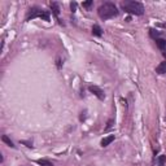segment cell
<instances>
[{"mask_svg":"<svg viewBox=\"0 0 166 166\" xmlns=\"http://www.w3.org/2000/svg\"><path fill=\"white\" fill-rule=\"evenodd\" d=\"M98 12L100 18H103V20H109V18H113L118 15L117 7L113 3H104L103 5H100Z\"/></svg>","mask_w":166,"mask_h":166,"instance_id":"cell-1","label":"cell"},{"mask_svg":"<svg viewBox=\"0 0 166 166\" xmlns=\"http://www.w3.org/2000/svg\"><path fill=\"white\" fill-rule=\"evenodd\" d=\"M121 7H122L124 12L131 13V15L142 16L144 13V5L139 1H122Z\"/></svg>","mask_w":166,"mask_h":166,"instance_id":"cell-2","label":"cell"},{"mask_svg":"<svg viewBox=\"0 0 166 166\" xmlns=\"http://www.w3.org/2000/svg\"><path fill=\"white\" fill-rule=\"evenodd\" d=\"M88 90L91 91V92L93 93V95H96L100 100H104V98H105V93H104V91L101 90L100 87H98V86H90V88Z\"/></svg>","mask_w":166,"mask_h":166,"instance_id":"cell-3","label":"cell"},{"mask_svg":"<svg viewBox=\"0 0 166 166\" xmlns=\"http://www.w3.org/2000/svg\"><path fill=\"white\" fill-rule=\"evenodd\" d=\"M40 13H42V9H39V8H31L29 12V15H27L26 20H30V18H35V17H40Z\"/></svg>","mask_w":166,"mask_h":166,"instance_id":"cell-4","label":"cell"},{"mask_svg":"<svg viewBox=\"0 0 166 166\" xmlns=\"http://www.w3.org/2000/svg\"><path fill=\"white\" fill-rule=\"evenodd\" d=\"M114 140V135H109V136H105L103 140H101V147H108L110 143Z\"/></svg>","mask_w":166,"mask_h":166,"instance_id":"cell-5","label":"cell"},{"mask_svg":"<svg viewBox=\"0 0 166 166\" xmlns=\"http://www.w3.org/2000/svg\"><path fill=\"white\" fill-rule=\"evenodd\" d=\"M156 73H158V74H165L166 73V61L161 62L158 66H157V68H156Z\"/></svg>","mask_w":166,"mask_h":166,"instance_id":"cell-6","label":"cell"},{"mask_svg":"<svg viewBox=\"0 0 166 166\" xmlns=\"http://www.w3.org/2000/svg\"><path fill=\"white\" fill-rule=\"evenodd\" d=\"M92 34L95 35V37H101V27L99 26V25H93V27H92Z\"/></svg>","mask_w":166,"mask_h":166,"instance_id":"cell-7","label":"cell"},{"mask_svg":"<svg viewBox=\"0 0 166 166\" xmlns=\"http://www.w3.org/2000/svg\"><path fill=\"white\" fill-rule=\"evenodd\" d=\"M156 44H157V47H158L160 49H165V47H166V40L162 39V38H158V39L156 40Z\"/></svg>","mask_w":166,"mask_h":166,"instance_id":"cell-8","label":"cell"},{"mask_svg":"<svg viewBox=\"0 0 166 166\" xmlns=\"http://www.w3.org/2000/svg\"><path fill=\"white\" fill-rule=\"evenodd\" d=\"M40 18L42 20H44V21H49V12L48 10H42Z\"/></svg>","mask_w":166,"mask_h":166,"instance_id":"cell-9","label":"cell"},{"mask_svg":"<svg viewBox=\"0 0 166 166\" xmlns=\"http://www.w3.org/2000/svg\"><path fill=\"white\" fill-rule=\"evenodd\" d=\"M1 140H3L4 143H7V144L9 145V147H15V144H13V142L9 139V138L7 136V135H3V136H1Z\"/></svg>","mask_w":166,"mask_h":166,"instance_id":"cell-10","label":"cell"},{"mask_svg":"<svg viewBox=\"0 0 166 166\" xmlns=\"http://www.w3.org/2000/svg\"><path fill=\"white\" fill-rule=\"evenodd\" d=\"M51 7H52V9H53V13H55V15L59 16V13H60L59 4H57V3H51Z\"/></svg>","mask_w":166,"mask_h":166,"instance_id":"cell-11","label":"cell"},{"mask_svg":"<svg viewBox=\"0 0 166 166\" xmlns=\"http://www.w3.org/2000/svg\"><path fill=\"white\" fill-rule=\"evenodd\" d=\"M38 164L42 165V166H53V164L52 162H49V161H47V160H38Z\"/></svg>","mask_w":166,"mask_h":166,"instance_id":"cell-12","label":"cell"},{"mask_svg":"<svg viewBox=\"0 0 166 166\" xmlns=\"http://www.w3.org/2000/svg\"><path fill=\"white\" fill-rule=\"evenodd\" d=\"M151 37L152 38H154V39H158V37H160V33L158 31H157V30H154V29H152L151 30Z\"/></svg>","mask_w":166,"mask_h":166,"instance_id":"cell-13","label":"cell"},{"mask_svg":"<svg viewBox=\"0 0 166 166\" xmlns=\"http://www.w3.org/2000/svg\"><path fill=\"white\" fill-rule=\"evenodd\" d=\"M165 160H166V156H160L158 160H157V164H158V166H164L165 165Z\"/></svg>","mask_w":166,"mask_h":166,"instance_id":"cell-14","label":"cell"},{"mask_svg":"<svg viewBox=\"0 0 166 166\" xmlns=\"http://www.w3.org/2000/svg\"><path fill=\"white\" fill-rule=\"evenodd\" d=\"M91 5H92V0H88V1L82 3V7H83V8H90Z\"/></svg>","mask_w":166,"mask_h":166,"instance_id":"cell-15","label":"cell"},{"mask_svg":"<svg viewBox=\"0 0 166 166\" xmlns=\"http://www.w3.org/2000/svg\"><path fill=\"white\" fill-rule=\"evenodd\" d=\"M70 8H71V12H75V9H77V3H71V4H70Z\"/></svg>","mask_w":166,"mask_h":166,"instance_id":"cell-16","label":"cell"},{"mask_svg":"<svg viewBox=\"0 0 166 166\" xmlns=\"http://www.w3.org/2000/svg\"><path fill=\"white\" fill-rule=\"evenodd\" d=\"M164 57H165V59H166V52H164Z\"/></svg>","mask_w":166,"mask_h":166,"instance_id":"cell-17","label":"cell"}]
</instances>
